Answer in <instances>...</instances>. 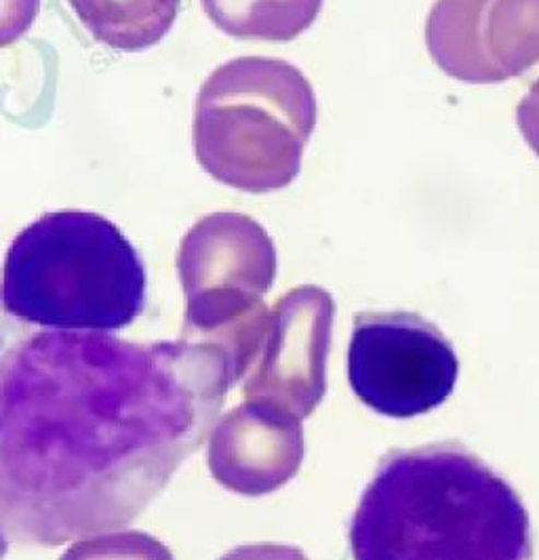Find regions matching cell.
<instances>
[{
    "mask_svg": "<svg viewBox=\"0 0 539 560\" xmlns=\"http://www.w3.org/2000/svg\"><path fill=\"white\" fill-rule=\"evenodd\" d=\"M454 343L413 312H363L348 348V382L379 416L407 420L438 409L455 390Z\"/></svg>",
    "mask_w": 539,
    "mask_h": 560,
    "instance_id": "obj_6",
    "label": "cell"
},
{
    "mask_svg": "<svg viewBox=\"0 0 539 560\" xmlns=\"http://www.w3.org/2000/svg\"><path fill=\"white\" fill-rule=\"evenodd\" d=\"M516 120L525 140L539 156V81L531 86V91L520 102L516 110Z\"/></svg>",
    "mask_w": 539,
    "mask_h": 560,
    "instance_id": "obj_14",
    "label": "cell"
},
{
    "mask_svg": "<svg viewBox=\"0 0 539 560\" xmlns=\"http://www.w3.org/2000/svg\"><path fill=\"white\" fill-rule=\"evenodd\" d=\"M354 560H531V518L511 482L461 443L397 448L350 525Z\"/></svg>",
    "mask_w": 539,
    "mask_h": 560,
    "instance_id": "obj_2",
    "label": "cell"
},
{
    "mask_svg": "<svg viewBox=\"0 0 539 560\" xmlns=\"http://www.w3.org/2000/svg\"><path fill=\"white\" fill-rule=\"evenodd\" d=\"M306 453L300 420L279 407L245 400L215 423L209 470L227 491L261 498L297 475Z\"/></svg>",
    "mask_w": 539,
    "mask_h": 560,
    "instance_id": "obj_9",
    "label": "cell"
},
{
    "mask_svg": "<svg viewBox=\"0 0 539 560\" xmlns=\"http://www.w3.org/2000/svg\"><path fill=\"white\" fill-rule=\"evenodd\" d=\"M426 43L454 79L508 81L539 61V0H438Z\"/></svg>",
    "mask_w": 539,
    "mask_h": 560,
    "instance_id": "obj_7",
    "label": "cell"
},
{
    "mask_svg": "<svg viewBox=\"0 0 539 560\" xmlns=\"http://www.w3.org/2000/svg\"><path fill=\"white\" fill-rule=\"evenodd\" d=\"M316 127V95L289 61L238 57L204 81L195 113L200 167L230 188L266 195L289 186Z\"/></svg>",
    "mask_w": 539,
    "mask_h": 560,
    "instance_id": "obj_4",
    "label": "cell"
},
{
    "mask_svg": "<svg viewBox=\"0 0 539 560\" xmlns=\"http://www.w3.org/2000/svg\"><path fill=\"white\" fill-rule=\"evenodd\" d=\"M59 560H173V555L148 533L114 532L79 539Z\"/></svg>",
    "mask_w": 539,
    "mask_h": 560,
    "instance_id": "obj_12",
    "label": "cell"
},
{
    "mask_svg": "<svg viewBox=\"0 0 539 560\" xmlns=\"http://www.w3.org/2000/svg\"><path fill=\"white\" fill-rule=\"evenodd\" d=\"M333 298L320 287H297L270 312L263 348L243 386L245 400L310 418L327 393Z\"/></svg>",
    "mask_w": 539,
    "mask_h": 560,
    "instance_id": "obj_8",
    "label": "cell"
},
{
    "mask_svg": "<svg viewBox=\"0 0 539 560\" xmlns=\"http://www.w3.org/2000/svg\"><path fill=\"white\" fill-rule=\"evenodd\" d=\"M222 354L186 339L40 331L2 361L0 527L7 546H61L133 523L211 436Z\"/></svg>",
    "mask_w": 539,
    "mask_h": 560,
    "instance_id": "obj_1",
    "label": "cell"
},
{
    "mask_svg": "<svg viewBox=\"0 0 539 560\" xmlns=\"http://www.w3.org/2000/svg\"><path fill=\"white\" fill-rule=\"evenodd\" d=\"M220 560H308V557L295 548L284 544H249L230 550Z\"/></svg>",
    "mask_w": 539,
    "mask_h": 560,
    "instance_id": "obj_13",
    "label": "cell"
},
{
    "mask_svg": "<svg viewBox=\"0 0 539 560\" xmlns=\"http://www.w3.org/2000/svg\"><path fill=\"white\" fill-rule=\"evenodd\" d=\"M2 304L7 314L51 331L125 329L145 304L142 257L97 213H47L7 252Z\"/></svg>",
    "mask_w": 539,
    "mask_h": 560,
    "instance_id": "obj_3",
    "label": "cell"
},
{
    "mask_svg": "<svg viewBox=\"0 0 539 560\" xmlns=\"http://www.w3.org/2000/svg\"><path fill=\"white\" fill-rule=\"evenodd\" d=\"M209 20L245 40H293L310 28L323 0H202Z\"/></svg>",
    "mask_w": 539,
    "mask_h": 560,
    "instance_id": "obj_11",
    "label": "cell"
},
{
    "mask_svg": "<svg viewBox=\"0 0 539 560\" xmlns=\"http://www.w3.org/2000/svg\"><path fill=\"white\" fill-rule=\"evenodd\" d=\"M89 34L116 51L161 43L177 18V0H68Z\"/></svg>",
    "mask_w": 539,
    "mask_h": 560,
    "instance_id": "obj_10",
    "label": "cell"
},
{
    "mask_svg": "<svg viewBox=\"0 0 539 560\" xmlns=\"http://www.w3.org/2000/svg\"><path fill=\"white\" fill-rule=\"evenodd\" d=\"M177 272L186 295L181 339L222 354L234 382L249 375L272 312L263 304L277 277L270 234L241 213L207 215L184 236Z\"/></svg>",
    "mask_w": 539,
    "mask_h": 560,
    "instance_id": "obj_5",
    "label": "cell"
}]
</instances>
